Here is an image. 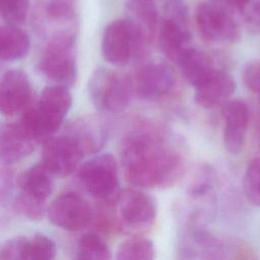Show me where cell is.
Wrapping results in <instances>:
<instances>
[{"mask_svg": "<svg viewBox=\"0 0 260 260\" xmlns=\"http://www.w3.org/2000/svg\"><path fill=\"white\" fill-rule=\"evenodd\" d=\"M126 18L129 19L150 43L158 26V13L151 0H127Z\"/></svg>", "mask_w": 260, "mask_h": 260, "instance_id": "17", "label": "cell"}, {"mask_svg": "<svg viewBox=\"0 0 260 260\" xmlns=\"http://www.w3.org/2000/svg\"><path fill=\"white\" fill-rule=\"evenodd\" d=\"M30 48L28 35L15 24L6 23L0 29V57L12 62L25 57Z\"/></svg>", "mask_w": 260, "mask_h": 260, "instance_id": "19", "label": "cell"}, {"mask_svg": "<svg viewBox=\"0 0 260 260\" xmlns=\"http://www.w3.org/2000/svg\"><path fill=\"white\" fill-rule=\"evenodd\" d=\"M243 188L249 202L260 207V157L252 159L246 168Z\"/></svg>", "mask_w": 260, "mask_h": 260, "instance_id": "25", "label": "cell"}, {"mask_svg": "<svg viewBox=\"0 0 260 260\" xmlns=\"http://www.w3.org/2000/svg\"><path fill=\"white\" fill-rule=\"evenodd\" d=\"M36 140L21 122L5 124L0 134V158L5 165L17 162L34 151Z\"/></svg>", "mask_w": 260, "mask_h": 260, "instance_id": "16", "label": "cell"}, {"mask_svg": "<svg viewBox=\"0 0 260 260\" xmlns=\"http://www.w3.org/2000/svg\"><path fill=\"white\" fill-rule=\"evenodd\" d=\"M94 121H80L75 123L68 132L73 135L81 144L86 153H93L104 144L105 134L104 129L100 124L93 123Z\"/></svg>", "mask_w": 260, "mask_h": 260, "instance_id": "21", "label": "cell"}, {"mask_svg": "<svg viewBox=\"0 0 260 260\" xmlns=\"http://www.w3.org/2000/svg\"><path fill=\"white\" fill-rule=\"evenodd\" d=\"M71 105L72 96L66 86H47L38 103L24 110L20 122L36 141L46 142L60 129Z\"/></svg>", "mask_w": 260, "mask_h": 260, "instance_id": "2", "label": "cell"}, {"mask_svg": "<svg viewBox=\"0 0 260 260\" xmlns=\"http://www.w3.org/2000/svg\"><path fill=\"white\" fill-rule=\"evenodd\" d=\"M243 79L246 86L257 95L260 104V61H253L246 65Z\"/></svg>", "mask_w": 260, "mask_h": 260, "instance_id": "30", "label": "cell"}, {"mask_svg": "<svg viewBox=\"0 0 260 260\" xmlns=\"http://www.w3.org/2000/svg\"><path fill=\"white\" fill-rule=\"evenodd\" d=\"M83 147L70 133L48 139L43 147L42 164L55 176H68L73 173L83 155Z\"/></svg>", "mask_w": 260, "mask_h": 260, "instance_id": "10", "label": "cell"}, {"mask_svg": "<svg viewBox=\"0 0 260 260\" xmlns=\"http://www.w3.org/2000/svg\"><path fill=\"white\" fill-rule=\"evenodd\" d=\"M47 215L54 225L65 231L76 232L91 222L93 211L84 197L70 191L60 194L50 203Z\"/></svg>", "mask_w": 260, "mask_h": 260, "instance_id": "9", "label": "cell"}, {"mask_svg": "<svg viewBox=\"0 0 260 260\" xmlns=\"http://www.w3.org/2000/svg\"><path fill=\"white\" fill-rule=\"evenodd\" d=\"M155 250L152 241L146 238L134 237L122 242L116 252V259L131 260V259H145L150 260L154 258Z\"/></svg>", "mask_w": 260, "mask_h": 260, "instance_id": "24", "label": "cell"}, {"mask_svg": "<svg viewBox=\"0 0 260 260\" xmlns=\"http://www.w3.org/2000/svg\"><path fill=\"white\" fill-rule=\"evenodd\" d=\"M78 180L91 197L104 202H114L120 193L118 164L111 153L94 155L82 164Z\"/></svg>", "mask_w": 260, "mask_h": 260, "instance_id": "7", "label": "cell"}, {"mask_svg": "<svg viewBox=\"0 0 260 260\" xmlns=\"http://www.w3.org/2000/svg\"><path fill=\"white\" fill-rule=\"evenodd\" d=\"M1 15L6 23L20 24L27 16L29 0H0Z\"/></svg>", "mask_w": 260, "mask_h": 260, "instance_id": "27", "label": "cell"}, {"mask_svg": "<svg viewBox=\"0 0 260 260\" xmlns=\"http://www.w3.org/2000/svg\"><path fill=\"white\" fill-rule=\"evenodd\" d=\"M113 203L119 221L128 229L146 228L156 216L154 199L138 189L130 188L120 191Z\"/></svg>", "mask_w": 260, "mask_h": 260, "instance_id": "11", "label": "cell"}, {"mask_svg": "<svg viewBox=\"0 0 260 260\" xmlns=\"http://www.w3.org/2000/svg\"><path fill=\"white\" fill-rule=\"evenodd\" d=\"M236 89L234 77L228 72L214 69L195 87V101L204 109H213L225 104Z\"/></svg>", "mask_w": 260, "mask_h": 260, "instance_id": "15", "label": "cell"}, {"mask_svg": "<svg viewBox=\"0 0 260 260\" xmlns=\"http://www.w3.org/2000/svg\"><path fill=\"white\" fill-rule=\"evenodd\" d=\"M46 202L29 197L21 192L13 201V209L19 215L31 220L41 219L47 213Z\"/></svg>", "mask_w": 260, "mask_h": 260, "instance_id": "26", "label": "cell"}, {"mask_svg": "<svg viewBox=\"0 0 260 260\" xmlns=\"http://www.w3.org/2000/svg\"><path fill=\"white\" fill-rule=\"evenodd\" d=\"M188 6L185 0H167L158 26V43L162 53L178 63L190 48Z\"/></svg>", "mask_w": 260, "mask_h": 260, "instance_id": "6", "label": "cell"}, {"mask_svg": "<svg viewBox=\"0 0 260 260\" xmlns=\"http://www.w3.org/2000/svg\"><path fill=\"white\" fill-rule=\"evenodd\" d=\"M76 257L78 259L109 260L112 255L109 246L101 236L94 233H87L77 241Z\"/></svg>", "mask_w": 260, "mask_h": 260, "instance_id": "22", "label": "cell"}, {"mask_svg": "<svg viewBox=\"0 0 260 260\" xmlns=\"http://www.w3.org/2000/svg\"><path fill=\"white\" fill-rule=\"evenodd\" d=\"M134 81L122 72L107 68H96L88 80V94L92 105L101 112L121 113L131 103Z\"/></svg>", "mask_w": 260, "mask_h": 260, "instance_id": "3", "label": "cell"}, {"mask_svg": "<svg viewBox=\"0 0 260 260\" xmlns=\"http://www.w3.org/2000/svg\"><path fill=\"white\" fill-rule=\"evenodd\" d=\"M149 42L127 18L111 21L104 30L102 53L107 62L122 66L142 55Z\"/></svg>", "mask_w": 260, "mask_h": 260, "instance_id": "5", "label": "cell"}, {"mask_svg": "<svg viewBox=\"0 0 260 260\" xmlns=\"http://www.w3.org/2000/svg\"><path fill=\"white\" fill-rule=\"evenodd\" d=\"M176 75L165 62L152 61L141 66L134 78L135 94L144 101L154 102L167 96L175 87Z\"/></svg>", "mask_w": 260, "mask_h": 260, "instance_id": "12", "label": "cell"}, {"mask_svg": "<svg viewBox=\"0 0 260 260\" xmlns=\"http://www.w3.org/2000/svg\"><path fill=\"white\" fill-rule=\"evenodd\" d=\"M57 248L52 239L44 234H36L31 238L24 237L21 259L50 260L55 258Z\"/></svg>", "mask_w": 260, "mask_h": 260, "instance_id": "23", "label": "cell"}, {"mask_svg": "<svg viewBox=\"0 0 260 260\" xmlns=\"http://www.w3.org/2000/svg\"><path fill=\"white\" fill-rule=\"evenodd\" d=\"M151 1H156V0H151Z\"/></svg>", "mask_w": 260, "mask_h": 260, "instance_id": "34", "label": "cell"}, {"mask_svg": "<svg viewBox=\"0 0 260 260\" xmlns=\"http://www.w3.org/2000/svg\"><path fill=\"white\" fill-rule=\"evenodd\" d=\"M231 11L224 4L201 2L196 8L195 22L202 39L213 44L237 41L239 26Z\"/></svg>", "mask_w": 260, "mask_h": 260, "instance_id": "8", "label": "cell"}, {"mask_svg": "<svg viewBox=\"0 0 260 260\" xmlns=\"http://www.w3.org/2000/svg\"><path fill=\"white\" fill-rule=\"evenodd\" d=\"M222 119L224 147L230 153L237 154L245 145L249 124V108L240 100L226 102L222 109Z\"/></svg>", "mask_w": 260, "mask_h": 260, "instance_id": "14", "label": "cell"}, {"mask_svg": "<svg viewBox=\"0 0 260 260\" xmlns=\"http://www.w3.org/2000/svg\"><path fill=\"white\" fill-rule=\"evenodd\" d=\"M178 64L184 78L194 87L215 69L212 59L207 54L191 47L183 54Z\"/></svg>", "mask_w": 260, "mask_h": 260, "instance_id": "20", "label": "cell"}, {"mask_svg": "<svg viewBox=\"0 0 260 260\" xmlns=\"http://www.w3.org/2000/svg\"><path fill=\"white\" fill-rule=\"evenodd\" d=\"M240 15L245 27L251 34H260V0H251Z\"/></svg>", "mask_w": 260, "mask_h": 260, "instance_id": "29", "label": "cell"}, {"mask_svg": "<svg viewBox=\"0 0 260 260\" xmlns=\"http://www.w3.org/2000/svg\"><path fill=\"white\" fill-rule=\"evenodd\" d=\"M74 45L75 37L71 31H58L48 41L40 57V71L58 85L68 87L76 79Z\"/></svg>", "mask_w": 260, "mask_h": 260, "instance_id": "4", "label": "cell"}, {"mask_svg": "<svg viewBox=\"0 0 260 260\" xmlns=\"http://www.w3.org/2000/svg\"><path fill=\"white\" fill-rule=\"evenodd\" d=\"M258 142H259V147H260V124H259V129H258Z\"/></svg>", "mask_w": 260, "mask_h": 260, "instance_id": "33", "label": "cell"}, {"mask_svg": "<svg viewBox=\"0 0 260 260\" xmlns=\"http://www.w3.org/2000/svg\"><path fill=\"white\" fill-rule=\"evenodd\" d=\"M76 12L75 0H49L46 6L47 16L55 21L70 20Z\"/></svg>", "mask_w": 260, "mask_h": 260, "instance_id": "28", "label": "cell"}, {"mask_svg": "<svg viewBox=\"0 0 260 260\" xmlns=\"http://www.w3.org/2000/svg\"><path fill=\"white\" fill-rule=\"evenodd\" d=\"M24 237L18 236L4 242L0 248V259L19 260L22 257Z\"/></svg>", "mask_w": 260, "mask_h": 260, "instance_id": "31", "label": "cell"}, {"mask_svg": "<svg viewBox=\"0 0 260 260\" xmlns=\"http://www.w3.org/2000/svg\"><path fill=\"white\" fill-rule=\"evenodd\" d=\"M51 175L40 162L24 170L18 176L17 185L21 193L46 202L53 190Z\"/></svg>", "mask_w": 260, "mask_h": 260, "instance_id": "18", "label": "cell"}, {"mask_svg": "<svg viewBox=\"0 0 260 260\" xmlns=\"http://www.w3.org/2000/svg\"><path fill=\"white\" fill-rule=\"evenodd\" d=\"M31 86L25 72L7 70L0 82V110L4 116L12 117L23 113L30 105Z\"/></svg>", "mask_w": 260, "mask_h": 260, "instance_id": "13", "label": "cell"}, {"mask_svg": "<svg viewBox=\"0 0 260 260\" xmlns=\"http://www.w3.org/2000/svg\"><path fill=\"white\" fill-rule=\"evenodd\" d=\"M121 164L125 179L141 188L172 186L184 171L180 152L149 128L135 129L124 137Z\"/></svg>", "mask_w": 260, "mask_h": 260, "instance_id": "1", "label": "cell"}, {"mask_svg": "<svg viewBox=\"0 0 260 260\" xmlns=\"http://www.w3.org/2000/svg\"><path fill=\"white\" fill-rule=\"evenodd\" d=\"M251 0H222L223 4L231 10L241 13Z\"/></svg>", "mask_w": 260, "mask_h": 260, "instance_id": "32", "label": "cell"}]
</instances>
